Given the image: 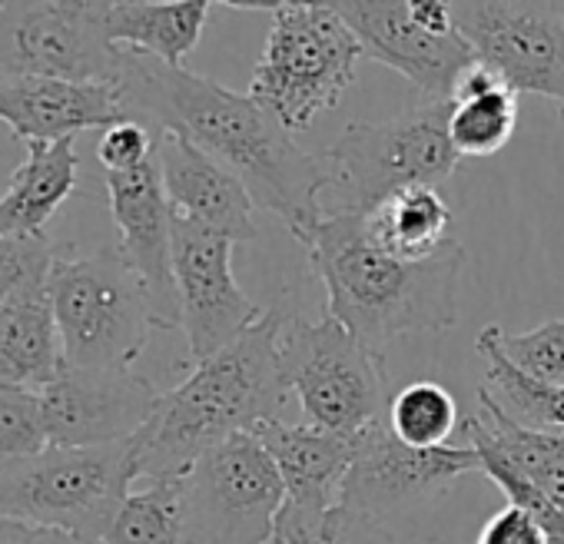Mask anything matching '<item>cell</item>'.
<instances>
[{
  "instance_id": "obj_1",
  "label": "cell",
  "mask_w": 564,
  "mask_h": 544,
  "mask_svg": "<svg viewBox=\"0 0 564 544\" xmlns=\"http://www.w3.org/2000/svg\"><path fill=\"white\" fill-rule=\"evenodd\" d=\"M117 90L130 120L180 133L236 173L252 203L282 219L303 246L323 222V193L333 186L323 156L306 153L249 94H236L186 67H170L120 47Z\"/></svg>"
},
{
  "instance_id": "obj_2",
  "label": "cell",
  "mask_w": 564,
  "mask_h": 544,
  "mask_svg": "<svg viewBox=\"0 0 564 544\" xmlns=\"http://www.w3.org/2000/svg\"><path fill=\"white\" fill-rule=\"evenodd\" d=\"M290 316L286 306L262 313L256 326L160 395L156 412L133 435L137 481L183 478L213 445L279 418L293 395L279 349Z\"/></svg>"
},
{
  "instance_id": "obj_3",
  "label": "cell",
  "mask_w": 564,
  "mask_h": 544,
  "mask_svg": "<svg viewBox=\"0 0 564 544\" xmlns=\"http://www.w3.org/2000/svg\"><path fill=\"white\" fill-rule=\"evenodd\" d=\"M306 249L326 286L329 316L379 352L402 336L448 333L458 323L465 249L455 239L412 262L376 242L366 213L336 209L323 216Z\"/></svg>"
},
{
  "instance_id": "obj_4",
  "label": "cell",
  "mask_w": 564,
  "mask_h": 544,
  "mask_svg": "<svg viewBox=\"0 0 564 544\" xmlns=\"http://www.w3.org/2000/svg\"><path fill=\"white\" fill-rule=\"evenodd\" d=\"M362 57L356 34L323 0L279 8L249 97L290 133L310 130L319 113L339 107Z\"/></svg>"
},
{
  "instance_id": "obj_5",
  "label": "cell",
  "mask_w": 564,
  "mask_h": 544,
  "mask_svg": "<svg viewBox=\"0 0 564 544\" xmlns=\"http://www.w3.org/2000/svg\"><path fill=\"white\" fill-rule=\"evenodd\" d=\"M51 303L74 369H130L160 329L143 280L117 246L90 255L61 252L51 269Z\"/></svg>"
},
{
  "instance_id": "obj_6",
  "label": "cell",
  "mask_w": 564,
  "mask_h": 544,
  "mask_svg": "<svg viewBox=\"0 0 564 544\" xmlns=\"http://www.w3.org/2000/svg\"><path fill=\"white\" fill-rule=\"evenodd\" d=\"M133 481V438L97 448L47 445L37 455L0 461V518L104 544Z\"/></svg>"
},
{
  "instance_id": "obj_7",
  "label": "cell",
  "mask_w": 564,
  "mask_h": 544,
  "mask_svg": "<svg viewBox=\"0 0 564 544\" xmlns=\"http://www.w3.org/2000/svg\"><path fill=\"white\" fill-rule=\"evenodd\" d=\"M448 117L452 100H432L386 123H349L323 153L339 209L372 213L402 189H438L462 160L448 137Z\"/></svg>"
},
{
  "instance_id": "obj_8",
  "label": "cell",
  "mask_w": 564,
  "mask_h": 544,
  "mask_svg": "<svg viewBox=\"0 0 564 544\" xmlns=\"http://www.w3.org/2000/svg\"><path fill=\"white\" fill-rule=\"evenodd\" d=\"M279 349L306 425L359 435L386 418L395 392L382 352L366 346L329 313L316 323L290 316Z\"/></svg>"
},
{
  "instance_id": "obj_9",
  "label": "cell",
  "mask_w": 564,
  "mask_h": 544,
  "mask_svg": "<svg viewBox=\"0 0 564 544\" xmlns=\"http://www.w3.org/2000/svg\"><path fill=\"white\" fill-rule=\"evenodd\" d=\"M286 485L256 438L229 435L183 475L186 544H269Z\"/></svg>"
},
{
  "instance_id": "obj_10",
  "label": "cell",
  "mask_w": 564,
  "mask_h": 544,
  "mask_svg": "<svg viewBox=\"0 0 564 544\" xmlns=\"http://www.w3.org/2000/svg\"><path fill=\"white\" fill-rule=\"evenodd\" d=\"M120 47L107 37L100 0H4L0 8V84L61 77L113 84Z\"/></svg>"
},
{
  "instance_id": "obj_11",
  "label": "cell",
  "mask_w": 564,
  "mask_h": 544,
  "mask_svg": "<svg viewBox=\"0 0 564 544\" xmlns=\"http://www.w3.org/2000/svg\"><path fill=\"white\" fill-rule=\"evenodd\" d=\"M455 34L514 94L561 104L564 11L554 0H455Z\"/></svg>"
},
{
  "instance_id": "obj_12",
  "label": "cell",
  "mask_w": 564,
  "mask_h": 544,
  "mask_svg": "<svg viewBox=\"0 0 564 544\" xmlns=\"http://www.w3.org/2000/svg\"><path fill=\"white\" fill-rule=\"evenodd\" d=\"M471 471H481V458L471 445L415 448L379 418L352 435V461L339 501L386 521L395 511L445 498Z\"/></svg>"
},
{
  "instance_id": "obj_13",
  "label": "cell",
  "mask_w": 564,
  "mask_h": 544,
  "mask_svg": "<svg viewBox=\"0 0 564 544\" xmlns=\"http://www.w3.org/2000/svg\"><path fill=\"white\" fill-rule=\"evenodd\" d=\"M236 242L173 213V280L189 362H203L262 319L232 276Z\"/></svg>"
},
{
  "instance_id": "obj_14",
  "label": "cell",
  "mask_w": 564,
  "mask_h": 544,
  "mask_svg": "<svg viewBox=\"0 0 564 544\" xmlns=\"http://www.w3.org/2000/svg\"><path fill=\"white\" fill-rule=\"evenodd\" d=\"M160 389L133 369H74L41 389L47 442L61 448H97L130 442L156 412Z\"/></svg>"
},
{
  "instance_id": "obj_15",
  "label": "cell",
  "mask_w": 564,
  "mask_h": 544,
  "mask_svg": "<svg viewBox=\"0 0 564 544\" xmlns=\"http://www.w3.org/2000/svg\"><path fill=\"white\" fill-rule=\"evenodd\" d=\"M323 4L346 21L366 57L402 74L425 104L452 100L462 74L475 64L471 47L458 34H425L412 21L405 0H323Z\"/></svg>"
},
{
  "instance_id": "obj_16",
  "label": "cell",
  "mask_w": 564,
  "mask_h": 544,
  "mask_svg": "<svg viewBox=\"0 0 564 544\" xmlns=\"http://www.w3.org/2000/svg\"><path fill=\"white\" fill-rule=\"evenodd\" d=\"M110 216L120 232V255L143 280L160 329H180L173 280V206L166 199L160 156L127 173H104Z\"/></svg>"
},
{
  "instance_id": "obj_17",
  "label": "cell",
  "mask_w": 564,
  "mask_h": 544,
  "mask_svg": "<svg viewBox=\"0 0 564 544\" xmlns=\"http://www.w3.org/2000/svg\"><path fill=\"white\" fill-rule=\"evenodd\" d=\"M0 120L24 143H61L84 130H110L130 117L117 84L24 77L0 84Z\"/></svg>"
},
{
  "instance_id": "obj_18",
  "label": "cell",
  "mask_w": 564,
  "mask_h": 544,
  "mask_svg": "<svg viewBox=\"0 0 564 544\" xmlns=\"http://www.w3.org/2000/svg\"><path fill=\"white\" fill-rule=\"evenodd\" d=\"M156 156L166 199L176 216H186L213 232H223L236 246L252 242L259 236L252 219L256 203L246 183L236 173H229L219 160H213L180 133H160Z\"/></svg>"
},
{
  "instance_id": "obj_19",
  "label": "cell",
  "mask_w": 564,
  "mask_h": 544,
  "mask_svg": "<svg viewBox=\"0 0 564 544\" xmlns=\"http://www.w3.org/2000/svg\"><path fill=\"white\" fill-rule=\"evenodd\" d=\"M256 438L272 455L286 498L310 508H333L339 504L343 481L352 461V435H336L316 425H286L282 418L262 422Z\"/></svg>"
},
{
  "instance_id": "obj_20",
  "label": "cell",
  "mask_w": 564,
  "mask_h": 544,
  "mask_svg": "<svg viewBox=\"0 0 564 544\" xmlns=\"http://www.w3.org/2000/svg\"><path fill=\"white\" fill-rule=\"evenodd\" d=\"M64 346L54 319L51 283L0 306V385L47 389L64 372Z\"/></svg>"
},
{
  "instance_id": "obj_21",
  "label": "cell",
  "mask_w": 564,
  "mask_h": 544,
  "mask_svg": "<svg viewBox=\"0 0 564 544\" xmlns=\"http://www.w3.org/2000/svg\"><path fill=\"white\" fill-rule=\"evenodd\" d=\"M80 156L74 140L28 143V160L0 196V239L47 232V222L77 189Z\"/></svg>"
},
{
  "instance_id": "obj_22",
  "label": "cell",
  "mask_w": 564,
  "mask_h": 544,
  "mask_svg": "<svg viewBox=\"0 0 564 544\" xmlns=\"http://www.w3.org/2000/svg\"><path fill=\"white\" fill-rule=\"evenodd\" d=\"M209 18V0H113L107 4V37L170 67L196 51Z\"/></svg>"
},
{
  "instance_id": "obj_23",
  "label": "cell",
  "mask_w": 564,
  "mask_h": 544,
  "mask_svg": "<svg viewBox=\"0 0 564 544\" xmlns=\"http://www.w3.org/2000/svg\"><path fill=\"white\" fill-rule=\"evenodd\" d=\"M478 415H465L462 422L475 428L495 451H501L551 504L564 511V432L528 428L514 422L495 399L478 389Z\"/></svg>"
},
{
  "instance_id": "obj_24",
  "label": "cell",
  "mask_w": 564,
  "mask_h": 544,
  "mask_svg": "<svg viewBox=\"0 0 564 544\" xmlns=\"http://www.w3.org/2000/svg\"><path fill=\"white\" fill-rule=\"evenodd\" d=\"M379 246L402 259H429L452 242V209L435 186H412L366 213Z\"/></svg>"
},
{
  "instance_id": "obj_25",
  "label": "cell",
  "mask_w": 564,
  "mask_h": 544,
  "mask_svg": "<svg viewBox=\"0 0 564 544\" xmlns=\"http://www.w3.org/2000/svg\"><path fill=\"white\" fill-rule=\"evenodd\" d=\"M478 352L488 359L485 382L478 385L488 399H495L514 422L544 432H564V385L538 382L514 369L495 346L491 326L478 336Z\"/></svg>"
},
{
  "instance_id": "obj_26",
  "label": "cell",
  "mask_w": 564,
  "mask_h": 544,
  "mask_svg": "<svg viewBox=\"0 0 564 544\" xmlns=\"http://www.w3.org/2000/svg\"><path fill=\"white\" fill-rule=\"evenodd\" d=\"M269 544H395V537L386 521L352 504L310 508L286 498L275 514Z\"/></svg>"
},
{
  "instance_id": "obj_27",
  "label": "cell",
  "mask_w": 564,
  "mask_h": 544,
  "mask_svg": "<svg viewBox=\"0 0 564 544\" xmlns=\"http://www.w3.org/2000/svg\"><path fill=\"white\" fill-rule=\"evenodd\" d=\"M104 544H186L183 478H160L130 491Z\"/></svg>"
},
{
  "instance_id": "obj_28",
  "label": "cell",
  "mask_w": 564,
  "mask_h": 544,
  "mask_svg": "<svg viewBox=\"0 0 564 544\" xmlns=\"http://www.w3.org/2000/svg\"><path fill=\"white\" fill-rule=\"evenodd\" d=\"M518 127V94L508 84L462 94L452 100L448 117V137L458 150V156H495L508 146Z\"/></svg>"
},
{
  "instance_id": "obj_29",
  "label": "cell",
  "mask_w": 564,
  "mask_h": 544,
  "mask_svg": "<svg viewBox=\"0 0 564 544\" xmlns=\"http://www.w3.org/2000/svg\"><path fill=\"white\" fill-rule=\"evenodd\" d=\"M386 422L405 445L438 448V445H448L458 425V405L445 385L419 379L392 395Z\"/></svg>"
},
{
  "instance_id": "obj_30",
  "label": "cell",
  "mask_w": 564,
  "mask_h": 544,
  "mask_svg": "<svg viewBox=\"0 0 564 544\" xmlns=\"http://www.w3.org/2000/svg\"><path fill=\"white\" fill-rule=\"evenodd\" d=\"M498 352L521 369L524 376L551 385H564V319H551L531 333L508 336L501 326H491Z\"/></svg>"
},
{
  "instance_id": "obj_31",
  "label": "cell",
  "mask_w": 564,
  "mask_h": 544,
  "mask_svg": "<svg viewBox=\"0 0 564 544\" xmlns=\"http://www.w3.org/2000/svg\"><path fill=\"white\" fill-rule=\"evenodd\" d=\"M61 249L51 242L47 232L34 236H4L0 239V306H8L14 296L51 283V269Z\"/></svg>"
},
{
  "instance_id": "obj_32",
  "label": "cell",
  "mask_w": 564,
  "mask_h": 544,
  "mask_svg": "<svg viewBox=\"0 0 564 544\" xmlns=\"http://www.w3.org/2000/svg\"><path fill=\"white\" fill-rule=\"evenodd\" d=\"M47 445L41 392L0 385V461L37 455Z\"/></svg>"
},
{
  "instance_id": "obj_33",
  "label": "cell",
  "mask_w": 564,
  "mask_h": 544,
  "mask_svg": "<svg viewBox=\"0 0 564 544\" xmlns=\"http://www.w3.org/2000/svg\"><path fill=\"white\" fill-rule=\"evenodd\" d=\"M153 156H156V133L137 120H123L100 133L97 160L104 173H127V170L143 166Z\"/></svg>"
},
{
  "instance_id": "obj_34",
  "label": "cell",
  "mask_w": 564,
  "mask_h": 544,
  "mask_svg": "<svg viewBox=\"0 0 564 544\" xmlns=\"http://www.w3.org/2000/svg\"><path fill=\"white\" fill-rule=\"evenodd\" d=\"M478 544H547V541L541 524L528 511L508 504L481 527Z\"/></svg>"
},
{
  "instance_id": "obj_35",
  "label": "cell",
  "mask_w": 564,
  "mask_h": 544,
  "mask_svg": "<svg viewBox=\"0 0 564 544\" xmlns=\"http://www.w3.org/2000/svg\"><path fill=\"white\" fill-rule=\"evenodd\" d=\"M0 544H94L77 534L57 531V527H41L14 518H0Z\"/></svg>"
},
{
  "instance_id": "obj_36",
  "label": "cell",
  "mask_w": 564,
  "mask_h": 544,
  "mask_svg": "<svg viewBox=\"0 0 564 544\" xmlns=\"http://www.w3.org/2000/svg\"><path fill=\"white\" fill-rule=\"evenodd\" d=\"M412 21L432 37L455 34V0H405Z\"/></svg>"
},
{
  "instance_id": "obj_37",
  "label": "cell",
  "mask_w": 564,
  "mask_h": 544,
  "mask_svg": "<svg viewBox=\"0 0 564 544\" xmlns=\"http://www.w3.org/2000/svg\"><path fill=\"white\" fill-rule=\"evenodd\" d=\"M209 4H226L239 11H279L290 4H310V0H209Z\"/></svg>"
},
{
  "instance_id": "obj_38",
  "label": "cell",
  "mask_w": 564,
  "mask_h": 544,
  "mask_svg": "<svg viewBox=\"0 0 564 544\" xmlns=\"http://www.w3.org/2000/svg\"><path fill=\"white\" fill-rule=\"evenodd\" d=\"M557 110H561V117H564V94H561V104H557Z\"/></svg>"
},
{
  "instance_id": "obj_39",
  "label": "cell",
  "mask_w": 564,
  "mask_h": 544,
  "mask_svg": "<svg viewBox=\"0 0 564 544\" xmlns=\"http://www.w3.org/2000/svg\"><path fill=\"white\" fill-rule=\"evenodd\" d=\"M554 4H557V8H561V11H564V0H554Z\"/></svg>"
},
{
  "instance_id": "obj_40",
  "label": "cell",
  "mask_w": 564,
  "mask_h": 544,
  "mask_svg": "<svg viewBox=\"0 0 564 544\" xmlns=\"http://www.w3.org/2000/svg\"><path fill=\"white\" fill-rule=\"evenodd\" d=\"M100 4H113V0H100Z\"/></svg>"
},
{
  "instance_id": "obj_41",
  "label": "cell",
  "mask_w": 564,
  "mask_h": 544,
  "mask_svg": "<svg viewBox=\"0 0 564 544\" xmlns=\"http://www.w3.org/2000/svg\"><path fill=\"white\" fill-rule=\"evenodd\" d=\"M0 8H4V0H0Z\"/></svg>"
}]
</instances>
